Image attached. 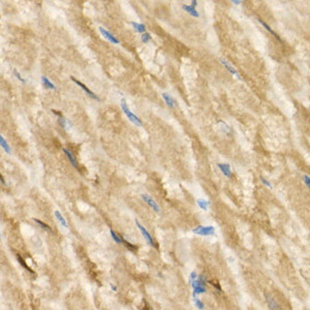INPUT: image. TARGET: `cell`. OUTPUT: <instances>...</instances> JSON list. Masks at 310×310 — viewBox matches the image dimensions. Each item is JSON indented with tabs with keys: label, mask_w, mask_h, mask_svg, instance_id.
I'll use <instances>...</instances> for the list:
<instances>
[{
	"label": "cell",
	"mask_w": 310,
	"mask_h": 310,
	"mask_svg": "<svg viewBox=\"0 0 310 310\" xmlns=\"http://www.w3.org/2000/svg\"><path fill=\"white\" fill-rule=\"evenodd\" d=\"M120 105H121V108H122V111L124 112V114L126 115L127 117H128V120H130V122H133V124L136 125V126H140V127L142 126L143 125L142 120H141L136 115H134L133 113L129 110L128 106H127V103H126V100H125L124 98L121 99Z\"/></svg>",
	"instance_id": "obj_1"
},
{
	"label": "cell",
	"mask_w": 310,
	"mask_h": 310,
	"mask_svg": "<svg viewBox=\"0 0 310 310\" xmlns=\"http://www.w3.org/2000/svg\"><path fill=\"white\" fill-rule=\"evenodd\" d=\"M192 233L199 236H205V237H207V236H213L214 234H215V227L211 226V225H209V226L199 225L196 229H192Z\"/></svg>",
	"instance_id": "obj_2"
},
{
	"label": "cell",
	"mask_w": 310,
	"mask_h": 310,
	"mask_svg": "<svg viewBox=\"0 0 310 310\" xmlns=\"http://www.w3.org/2000/svg\"><path fill=\"white\" fill-rule=\"evenodd\" d=\"M136 226L139 227L140 232L142 233V235H143V237L145 238V240H146V241L149 243V245H151V246H154V241H153V238H152V236H151V234L149 233V232L147 231V229H145V227L143 226L142 224H141L140 221H139V220H136Z\"/></svg>",
	"instance_id": "obj_3"
},
{
	"label": "cell",
	"mask_w": 310,
	"mask_h": 310,
	"mask_svg": "<svg viewBox=\"0 0 310 310\" xmlns=\"http://www.w3.org/2000/svg\"><path fill=\"white\" fill-rule=\"evenodd\" d=\"M141 198H142V199L147 204V205L150 206V207L152 208V209L154 210L155 212H157V213H158V212H160V208H159V206H158V204L156 203L154 199L151 198V196H149L148 194L143 193V194H141Z\"/></svg>",
	"instance_id": "obj_4"
},
{
	"label": "cell",
	"mask_w": 310,
	"mask_h": 310,
	"mask_svg": "<svg viewBox=\"0 0 310 310\" xmlns=\"http://www.w3.org/2000/svg\"><path fill=\"white\" fill-rule=\"evenodd\" d=\"M98 30H99V32L101 33V35H103L105 38H107L109 42H111L112 44H115V45H118L119 44V40H117V38L115 37L114 35H113L111 32H109L108 30H106L103 27H98Z\"/></svg>",
	"instance_id": "obj_5"
},
{
	"label": "cell",
	"mask_w": 310,
	"mask_h": 310,
	"mask_svg": "<svg viewBox=\"0 0 310 310\" xmlns=\"http://www.w3.org/2000/svg\"><path fill=\"white\" fill-rule=\"evenodd\" d=\"M70 79H71V80H73V82H75V84H77V85H78V86H79V87H81L82 89H83V90H84V91H85V92H86V93H87V94H88V95H89V96H90V97H92V98H93V99H96V100H100V99H99V97H98V96H97V95H95V94H94V93H93V92H92V91H91V90H89V89H88V87H86V86H85V85H84V84H83V83H82V82L78 81V80H77V79H75V78H73V77H71V78H70Z\"/></svg>",
	"instance_id": "obj_6"
},
{
	"label": "cell",
	"mask_w": 310,
	"mask_h": 310,
	"mask_svg": "<svg viewBox=\"0 0 310 310\" xmlns=\"http://www.w3.org/2000/svg\"><path fill=\"white\" fill-rule=\"evenodd\" d=\"M217 166L219 168V170L221 171L222 174L224 175L225 177L231 178L232 171H231V166H229V164H227V163H218Z\"/></svg>",
	"instance_id": "obj_7"
},
{
	"label": "cell",
	"mask_w": 310,
	"mask_h": 310,
	"mask_svg": "<svg viewBox=\"0 0 310 310\" xmlns=\"http://www.w3.org/2000/svg\"><path fill=\"white\" fill-rule=\"evenodd\" d=\"M220 62H221V63H222V65L224 66L225 68H226L227 70H229V73H232V75H235V77H237L238 79H240V80H241V75H240L239 73H238V71L236 70V69L234 68V67H232L231 65H229V62H227V61H225L224 59H220Z\"/></svg>",
	"instance_id": "obj_8"
},
{
	"label": "cell",
	"mask_w": 310,
	"mask_h": 310,
	"mask_svg": "<svg viewBox=\"0 0 310 310\" xmlns=\"http://www.w3.org/2000/svg\"><path fill=\"white\" fill-rule=\"evenodd\" d=\"M161 96H162V98L164 99L166 103V105H168L170 108H175V107H176V101H175V99L173 98V97L171 96V95H169L168 93H164V92H163V93L161 94Z\"/></svg>",
	"instance_id": "obj_9"
},
{
	"label": "cell",
	"mask_w": 310,
	"mask_h": 310,
	"mask_svg": "<svg viewBox=\"0 0 310 310\" xmlns=\"http://www.w3.org/2000/svg\"><path fill=\"white\" fill-rule=\"evenodd\" d=\"M182 8H183L186 12L191 15L192 17H196V18H199V14L198 12V10H196L194 7H192L191 5H185V4H183V5H182Z\"/></svg>",
	"instance_id": "obj_10"
},
{
	"label": "cell",
	"mask_w": 310,
	"mask_h": 310,
	"mask_svg": "<svg viewBox=\"0 0 310 310\" xmlns=\"http://www.w3.org/2000/svg\"><path fill=\"white\" fill-rule=\"evenodd\" d=\"M266 299H267V302H268L269 308H270L271 310H280V308H279V306H278V304H277V302L272 298V297L267 295Z\"/></svg>",
	"instance_id": "obj_11"
},
{
	"label": "cell",
	"mask_w": 310,
	"mask_h": 310,
	"mask_svg": "<svg viewBox=\"0 0 310 310\" xmlns=\"http://www.w3.org/2000/svg\"><path fill=\"white\" fill-rule=\"evenodd\" d=\"M63 152L65 153V155L67 156V158H68V160L70 161V163L73 164V168L78 169V162H77V160H75V158L73 157V155L71 154L70 151L67 150V149H65V148H63Z\"/></svg>",
	"instance_id": "obj_12"
},
{
	"label": "cell",
	"mask_w": 310,
	"mask_h": 310,
	"mask_svg": "<svg viewBox=\"0 0 310 310\" xmlns=\"http://www.w3.org/2000/svg\"><path fill=\"white\" fill-rule=\"evenodd\" d=\"M0 144H1L2 149H3L7 154H10V153H12V148H10V146L7 144L5 139L3 138V136H0Z\"/></svg>",
	"instance_id": "obj_13"
},
{
	"label": "cell",
	"mask_w": 310,
	"mask_h": 310,
	"mask_svg": "<svg viewBox=\"0 0 310 310\" xmlns=\"http://www.w3.org/2000/svg\"><path fill=\"white\" fill-rule=\"evenodd\" d=\"M131 26L134 28L136 32H141V33H145L146 31V26L144 24H141V23H136V22H131Z\"/></svg>",
	"instance_id": "obj_14"
},
{
	"label": "cell",
	"mask_w": 310,
	"mask_h": 310,
	"mask_svg": "<svg viewBox=\"0 0 310 310\" xmlns=\"http://www.w3.org/2000/svg\"><path fill=\"white\" fill-rule=\"evenodd\" d=\"M196 203H198V206L201 209H203L204 211H208L210 206V203L208 201H206V199H199L198 201H196Z\"/></svg>",
	"instance_id": "obj_15"
},
{
	"label": "cell",
	"mask_w": 310,
	"mask_h": 310,
	"mask_svg": "<svg viewBox=\"0 0 310 310\" xmlns=\"http://www.w3.org/2000/svg\"><path fill=\"white\" fill-rule=\"evenodd\" d=\"M42 83H43V85H44L45 87L51 89V90H55V89H56L55 85H54V84L52 83V82L50 81V80L48 79L47 77H45V75H43V77H42Z\"/></svg>",
	"instance_id": "obj_16"
},
{
	"label": "cell",
	"mask_w": 310,
	"mask_h": 310,
	"mask_svg": "<svg viewBox=\"0 0 310 310\" xmlns=\"http://www.w3.org/2000/svg\"><path fill=\"white\" fill-rule=\"evenodd\" d=\"M54 214H55V217L57 218V220L60 222V224H61L63 227H67V222H66L65 218H64L63 216H62V214L60 213V212L58 211V210H56L55 213H54Z\"/></svg>",
	"instance_id": "obj_17"
},
{
	"label": "cell",
	"mask_w": 310,
	"mask_h": 310,
	"mask_svg": "<svg viewBox=\"0 0 310 310\" xmlns=\"http://www.w3.org/2000/svg\"><path fill=\"white\" fill-rule=\"evenodd\" d=\"M58 122H59L60 126L64 129H68L69 127H70V123H69L65 118H63L62 116H59V118H58Z\"/></svg>",
	"instance_id": "obj_18"
},
{
	"label": "cell",
	"mask_w": 310,
	"mask_h": 310,
	"mask_svg": "<svg viewBox=\"0 0 310 310\" xmlns=\"http://www.w3.org/2000/svg\"><path fill=\"white\" fill-rule=\"evenodd\" d=\"M259 24H261V25H263V26H264V27H265V28H266V30H268V31H269V32H270V33H271V34H273V35H274V36H275V37H277V38H278V40H280V38H279V37H278V35H277V34H276V33H275V31H274V30H273V29H272V28H271V27H270V26H269V25H268V24H267V23H265V22H264V21H263V20H261V19H259Z\"/></svg>",
	"instance_id": "obj_19"
},
{
	"label": "cell",
	"mask_w": 310,
	"mask_h": 310,
	"mask_svg": "<svg viewBox=\"0 0 310 310\" xmlns=\"http://www.w3.org/2000/svg\"><path fill=\"white\" fill-rule=\"evenodd\" d=\"M110 234H111L112 238L114 239V241L116 242V243H118V244H123V241H124V239H122V238H121L120 236L117 235V234L115 233V232L113 231L112 229H110Z\"/></svg>",
	"instance_id": "obj_20"
},
{
	"label": "cell",
	"mask_w": 310,
	"mask_h": 310,
	"mask_svg": "<svg viewBox=\"0 0 310 310\" xmlns=\"http://www.w3.org/2000/svg\"><path fill=\"white\" fill-rule=\"evenodd\" d=\"M203 292H206V287H202V285H199V287H193L192 296L196 297L198 295H201V294H203Z\"/></svg>",
	"instance_id": "obj_21"
},
{
	"label": "cell",
	"mask_w": 310,
	"mask_h": 310,
	"mask_svg": "<svg viewBox=\"0 0 310 310\" xmlns=\"http://www.w3.org/2000/svg\"><path fill=\"white\" fill-rule=\"evenodd\" d=\"M33 220H34V221H35L36 223H37V224H38V225H40V227H42V229H45V231H49V232H52V229H51V227H50V226H49V225H48V224H45V222L40 221V219H36V218H33Z\"/></svg>",
	"instance_id": "obj_22"
},
{
	"label": "cell",
	"mask_w": 310,
	"mask_h": 310,
	"mask_svg": "<svg viewBox=\"0 0 310 310\" xmlns=\"http://www.w3.org/2000/svg\"><path fill=\"white\" fill-rule=\"evenodd\" d=\"M151 34L148 33V32H145V33L142 34V36H141V40H142L143 43H145V44H147V43H149L151 40Z\"/></svg>",
	"instance_id": "obj_23"
},
{
	"label": "cell",
	"mask_w": 310,
	"mask_h": 310,
	"mask_svg": "<svg viewBox=\"0 0 310 310\" xmlns=\"http://www.w3.org/2000/svg\"><path fill=\"white\" fill-rule=\"evenodd\" d=\"M193 302H194V304H196V306L198 307V308H199V310H203L204 307H205L204 303L202 302V301L199 300V299L196 298V297H193Z\"/></svg>",
	"instance_id": "obj_24"
},
{
	"label": "cell",
	"mask_w": 310,
	"mask_h": 310,
	"mask_svg": "<svg viewBox=\"0 0 310 310\" xmlns=\"http://www.w3.org/2000/svg\"><path fill=\"white\" fill-rule=\"evenodd\" d=\"M123 244H124L125 246L127 247V248L130 249L131 251H134L136 249H138V247H136V246H133V245H131L130 243H129V242H127L126 240H124V241H123Z\"/></svg>",
	"instance_id": "obj_25"
},
{
	"label": "cell",
	"mask_w": 310,
	"mask_h": 310,
	"mask_svg": "<svg viewBox=\"0 0 310 310\" xmlns=\"http://www.w3.org/2000/svg\"><path fill=\"white\" fill-rule=\"evenodd\" d=\"M14 75H15V77H16L17 79L19 80V81H21V82H22V83H25V82H26L25 80H24L23 78L21 77V75L18 73V70H17V69H14Z\"/></svg>",
	"instance_id": "obj_26"
},
{
	"label": "cell",
	"mask_w": 310,
	"mask_h": 310,
	"mask_svg": "<svg viewBox=\"0 0 310 310\" xmlns=\"http://www.w3.org/2000/svg\"><path fill=\"white\" fill-rule=\"evenodd\" d=\"M198 279V274H196V272H191L190 273V276H189V280H190V283L193 282L194 280H196Z\"/></svg>",
	"instance_id": "obj_27"
},
{
	"label": "cell",
	"mask_w": 310,
	"mask_h": 310,
	"mask_svg": "<svg viewBox=\"0 0 310 310\" xmlns=\"http://www.w3.org/2000/svg\"><path fill=\"white\" fill-rule=\"evenodd\" d=\"M303 179H304L305 184H306V185L308 186V188H310V177L307 176V175H305V176L303 177Z\"/></svg>",
	"instance_id": "obj_28"
},
{
	"label": "cell",
	"mask_w": 310,
	"mask_h": 310,
	"mask_svg": "<svg viewBox=\"0 0 310 310\" xmlns=\"http://www.w3.org/2000/svg\"><path fill=\"white\" fill-rule=\"evenodd\" d=\"M261 180H262V182H263V183L267 186V187H270V188L272 187V186H271V183L269 181H267L265 178H261Z\"/></svg>",
	"instance_id": "obj_29"
},
{
	"label": "cell",
	"mask_w": 310,
	"mask_h": 310,
	"mask_svg": "<svg viewBox=\"0 0 310 310\" xmlns=\"http://www.w3.org/2000/svg\"><path fill=\"white\" fill-rule=\"evenodd\" d=\"M196 3H198V1H196V0H192V1H191V6H192V7L196 8Z\"/></svg>",
	"instance_id": "obj_30"
},
{
	"label": "cell",
	"mask_w": 310,
	"mask_h": 310,
	"mask_svg": "<svg viewBox=\"0 0 310 310\" xmlns=\"http://www.w3.org/2000/svg\"><path fill=\"white\" fill-rule=\"evenodd\" d=\"M232 2H233V3H235V4L241 3V1H240V0H232Z\"/></svg>",
	"instance_id": "obj_31"
},
{
	"label": "cell",
	"mask_w": 310,
	"mask_h": 310,
	"mask_svg": "<svg viewBox=\"0 0 310 310\" xmlns=\"http://www.w3.org/2000/svg\"><path fill=\"white\" fill-rule=\"evenodd\" d=\"M111 288H112V289H113V290H115V292H116V290H117V288H116V287H114V285H113V284H111Z\"/></svg>",
	"instance_id": "obj_32"
}]
</instances>
